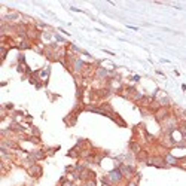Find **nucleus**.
I'll list each match as a JSON object with an SVG mask.
<instances>
[{
    "label": "nucleus",
    "mask_w": 186,
    "mask_h": 186,
    "mask_svg": "<svg viewBox=\"0 0 186 186\" xmlns=\"http://www.w3.org/2000/svg\"><path fill=\"white\" fill-rule=\"evenodd\" d=\"M5 109H14V104H11V103H7V104H5Z\"/></svg>",
    "instance_id": "16"
},
{
    "label": "nucleus",
    "mask_w": 186,
    "mask_h": 186,
    "mask_svg": "<svg viewBox=\"0 0 186 186\" xmlns=\"http://www.w3.org/2000/svg\"><path fill=\"white\" fill-rule=\"evenodd\" d=\"M70 9H72L73 12H79V14H83V11H81V9H77V7H75V6H70Z\"/></svg>",
    "instance_id": "14"
},
{
    "label": "nucleus",
    "mask_w": 186,
    "mask_h": 186,
    "mask_svg": "<svg viewBox=\"0 0 186 186\" xmlns=\"http://www.w3.org/2000/svg\"><path fill=\"white\" fill-rule=\"evenodd\" d=\"M145 164L146 165H150V167H156V168H167V164L164 161V156H159V155H150V156H147Z\"/></svg>",
    "instance_id": "2"
},
{
    "label": "nucleus",
    "mask_w": 186,
    "mask_h": 186,
    "mask_svg": "<svg viewBox=\"0 0 186 186\" xmlns=\"http://www.w3.org/2000/svg\"><path fill=\"white\" fill-rule=\"evenodd\" d=\"M6 55H7V48H6V46H3V48H2V60H3V61H5Z\"/></svg>",
    "instance_id": "12"
},
{
    "label": "nucleus",
    "mask_w": 186,
    "mask_h": 186,
    "mask_svg": "<svg viewBox=\"0 0 186 186\" xmlns=\"http://www.w3.org/2000/svg\"><path fill=\"white\" fill-rule=\"evenodd\" d=\"M106 179L110 182L112 186H116V185H119V183L124 180V174H122V171L119 170V167H115L113 170H110L107 174H106Z\"/></svg>",
    "instance_id": "1"
},
{
    "label": "nucleus",
    "mask_w": 186,
    "mask_h": 186,
    "mask_svg": "<svg viewBox=\"0 0 186 186\" xmlns=\"http://www.w3.org/2000/svg\"><path fill=\"white\" fill-rule=\"evenodd\" d=\"M168 116H170V110H168V107H159L155 113V118L159 121V122H162L165 121Z\"/></svg>",
    "instance_id": "7"
},
{
    "label": "nucleus",
    "mask_w": 186,
    "mask_h": 186,
    "mask_svg": "<svg viewBox=\"0 0 186 186\" xmlns=\"http://www.w3.org/2000/svg\"><path fill=\"white\" fill-rule=\"evenodd\" d=\"M49 72H51V69H49V67H45L43 70H39V72H37V77H39V81L42 79V81L46 83V82H48V77H49Z\"/></svg>",
    "instance_id": "8"
},
{
    "label": "nucleus",
    "mask_w": 186,
    "mask_h": 186,
    "mask_svg": "<svg viewBox=\"0 0 186 186\" xmlns=\"http://www.w3.org/2000/svg\"><path fill=\"white\" fill-rule=\"evenodd\" d=\"M182 90H183V91H186V83H183V85H182Z\"/></svg>",
    "instance_id": "18"
},
{
    "label": "nucleus",
    "mask_w": 186,
    "mask_h": 186,
    "mask_svg": "<svg viewBox=\"0 0 186 186\" xmlns=\"http://www.w3.org/2000/svg\"><path fill=\"white\" fill-rule=\"evenodd\" d=\"M29 156L33 162H39V161H43V159L48 156V153H46L45 149H34L29 153Z\"/></svg>",
    "instance_id": "4"
},
{
    "label": "nucleus",
    "mask_w": 186,
    "mask_h": 186,
    "mask_svg": "<svg viewBox=\"0 0 186 186\" xmlns=\"http://www.w3.org/2000/svg\"><path fill=\"white\" fill-rule=\"evenodd\" d=\"M131 79H132L134 82H138V81H140V76H138V75H132V76H131Z\"/></svg>",
    "instance_id": "15"
},
{
    "label": "nucleus",
    "mask_w": 186,
    "mask_h": 186,
    "mask_svg": "<svg viewBox=\"0 0 186 186\" xmlns=\"http://www.w3.org/2000/svg\"><path fill=\"white\" fill-rule=\"evenodd\" d=\"M164 161H165L167 167H177V165H180V158L173 155V153H170V152L164 155Z\"/></svg>",
    "instance_id": "5"
},
{
    "label": "nucleus",
    "mask_w": 186,
    "mask_h": 186,
    "mask_svg": "<svg viewBox=\"0 0 186 186\" xmlns=\"http://www.w3.org/2000/svg\"><path fill=\"white\" fill-rule=\"evenodd\" d=\"M83 186H97V182L95 180H86L83 183Z\"/></svg>",
    "instance_id": "11"
},
{
    "label": "nucleus",
    "mask_w": 186,
    "mask_h": 186,
    "mask_svg": "<svg viewBox=\"0 0 186 186\" xmlns=\"http://www.w3.org/2000/svg\"><path fill=\"white\" fill-rule=\"evenodd\" d=\"M27 173H29L30 177H33V179H39V177L42 176V167L37 162H34L33 165H30L27 168Z\"/></svg>",
    "instance_id": "6"
},
{
    "label": "nucleus",
    "mask_w": 186,
    "mask_h": 186,
    "mask_svg": "<svg viewBox=\"0 0 186 186\" xmlns=\"http://www.w3.org/2000/svg\"><path fill=\"white\" fill-rule=\"evenodd\" d=\"M52 36H54V39H55V42H57V43H67V40H66L63 36L57 34V33H52Z\"/></svg>",
    "instance_id": "10"
},
{
    "label": "nucleus",
    "mask_w": 186,
    "mask_h": 186,
    "mask_svg": "<svg viewBox=\"0 0 186 186\" xmlns=\"http://www.w3.org/2000/svg\"><path fill=\"white\" fill-rule=\"evenodd\" d=\"M137 185H138V183H137L134 179H131V180H128V182H127V186H137Z\"/></svg>",
    "instance_id": "13"
},
{
    "label": "nucleus",
    "mask_w": 186,
    "mask_h": 186,
    "mask_svg": "<svg viewBox=\"0 0 186 186\" xmlns=\"http://www.w3.org/2000/svg\"><path fill=\"white\" fill-rule=\"evenodd\" d=\"M130 150H131L134 155H138V153L141 152V146H140L138 143H136V141H131V143H130Z\"/></svg>",
    "instance_id": "9"
},
{
    "label": "nucleus",
    "mask_w": 186,
    "mask_h": 186,
    "mask_svg": "<svg viewBox=\"0 0 186 186\" xmlns=\"http://www.w3.org/2000/svg\"><path fill=\"white\" fill-rule=\"evenodd\" d=\"M127 27H128V29H131V30H136V31L138 30V27H134V25H127Z\"/></svg>",
    "instance_id": "17"
},
{
    "label": "nucleus",
    "mask_w": 186,
    "mask_h": 186,
    "mask_svg": "<svg viewBox=\"0 0 186 186\" xmlns=\"http://www.w3.org/2000/svg\"><path fill=\"white\" fill-rule=\"evenodd\" d=\"M118 167H119V170H121L122 174H124V179H127V180H131L132 177L137 174V170H136L134 165H130V164H124V162H122V164H119Z\"/></svg>",
    "instance_id": "3"
}]
</instances>
